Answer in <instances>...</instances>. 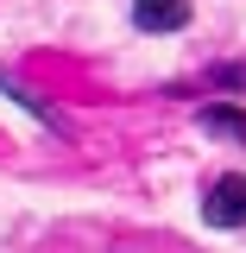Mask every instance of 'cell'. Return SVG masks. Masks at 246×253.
I'll return each instance as SVG.
<instances>
[{
    "label": "cell",
    "mask_w": 246,
    "mask_h": 253,
    "mask_svg": "<svg viewBox=\"0 0 246 253\" xmlns=\"http://www.w3.org/2000/svg\"><path fill=\"white\" fill-rule=\"evenodd\" d=\"M202 221H209V228H246V177H240V171H227V177L209 184Z\"/></svg>",
    "instance_id": "cell-1"
},
{
    "label": "cell",
    "mask_w": 246,
    "mask_h": 253,
    "mask_svg": "<svg viewBox=\"0 0 246 253\" xmlns=\"http://www.w3.org/2000/svg\"><path fill=\"white\" fill-rule=\"evenodd\" d=\"M133 26L139 32H183L189 26V0H139L133 6Z\"/></svg>",
    "instance_id": "cell-2"
},
{
    "label": "cell",
    "mask_w": 246,
    "mask_h": 253,
    "mask_svg": "<svg viewBox=\"0 0 246 253\" xmlns=\"http://www.w3.org/2000/svg\"><path fill=\"white\" fill-rule=\"evenodd\" d=\"M202 126H209V133H221V139H240V146H246V108L209 101V108H202Z\"/></svg>",
    "instance_id": "cell-3"
},
{
    "label": "cell",
    "mask_w": 246,
    "mask_h": 253,
    "mask_svg": "<svg viewBox=\"0 0 246 253\" xmlns=\"http://www.w3.org/2000/svg\"><path fill=\"white\" fill-rule=\"evenodd\" d=\"M0 95H13V101H19V108H26L32 121H44V126H57V114H51V108H44V101H38V95H26V89H19V83H13V76H0Z\"/></svg>",
    "instance_id": "cell-4"
},
{
    "label": "cell",
    "mask_w": 246,
    "mask_h": 253,
    "mask_svg": "<svg viewBox=\"0 0 246 253\" xmlns=\"http://www.w3.org/2000/svg\"><path fill=\"white\" fill-rule=\"evenodd\" d=\"M215 83H221V89H246V63H221Z\"/></svg>",
    "instance_id": "cell-5"
}]
</instances>
